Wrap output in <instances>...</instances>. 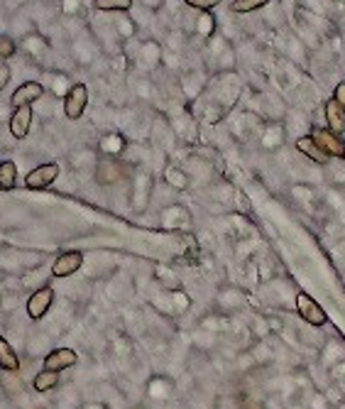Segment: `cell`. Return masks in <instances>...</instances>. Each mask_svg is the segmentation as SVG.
Segmentation results:
<instances>
[{"label":"cell","instance_id":"cell-2","mask_svg":"<svg viewBox=\"0 0 345 409\" xmlns=\"http://www.w3.org/2000/svg\"><path fill=\"white\" fill-rule=\"evenodd\" d=\"M89 106V89L84 84H74L64 96V115L69 120H78Z\"/></svg>","mask_w":345,"mask_h":409},{"label":"cell","instance_id":"cell-18","mask_svg":"<svg viewBox=\"0 0 345 409\" xmlns=\"http://www.w3.org/2000/svg\"><path fill=\"white\" fill-rule=\"evenodd\" d=\"M189 8H196V10H211V8L221 5V0H184Z\"/></svg>","mask_w":345,"mask_h":409},{"label":"cell","instance_id":"cell-7","mask_svg":"<svg viewBox=\"0 0 345 409\" xmlns=\"http://www.w3.org/2000/svg\"><path fill=\"white\" fill-rule=\"evenodd\" d=\"M78 363V353L71 348H54L45 355V370L52 373H62L67 368H74Z\"/></svg>","mask_w":345,"mask_h":409},{"label":"cell","instance_id":"cell-3","mask_svg":"<svg viewBox=\"0 0 345 409\" xmlns=\"http://www.w3.org/2000/svg\"><path fill=\"white\" fill-rule=\"evenodd\" d=\"M52 304H54V289H52V287H39L27 299V316L32 321L45 319L47 311L52 309Z\"/></svg>","mask_w":345,"mask_h":409},{"label":"cell","instance_id":"cell-1","mask_svg":"<svg viewBox=\"0 0 345 409\" xmlns=\"http://www.w3.org/2000/svg\"><path fill=\"white\" fill-rule=\"evenodd\" d=\"M296 311L301 314V319L311 326H326L329 324V314L323 311V307L313 297H309L307 291L296 294Z\"/></svg>","mask_w":345,"mask_h":409},{"label":"cell","instance_id":"cell-5","mask_svg":"<svg viewBox=\"0 0 345 409\" xmlns=\"http://www.w3.org/2000/svg\"><path fill=\"white\" fill-rule=\"evenodd\" d=\"M311 137L316 140V145L321 147L329 157H345V140L340 137V135L331 133L329 128H316Z\"/></svg>","mask_w":345,"mask_h":409},{"label":"cell","instance_id":"cell-14","mask_svg":"<svg viewBox=\"0 0 345 409\" xmlns=\"http://www.w3.org/2000/svg\"><path fill=\"white\" fill-rule=\"evenodd\" d=\"M56 385H59V373H52V370H42L32 380V387L37 393H49Z\"/></svg>","mask_w":345,"mask_h":409},{"label":"cell","instance_id":"cell-9","mask_svg":"<svg viewBox=\"0 0 345 409\" xmlns=\"http://www.w3.org/2000/svg\"><path fill=\"white\" fill-rule=\"evenodd\" d=\"M30 125H32V106L12 108V115H10V135L12 137H17V140L27 137Z\"/></svg>","mask_w":345,"mask_h":409},{"label":"cell","instance_id":"cell-20","mask_svg":"<svg viewBox=\"0 0 345 409\" xmlns=\"http://www.w3.org/2000/svg\"><path fill=\"white\" fill-rule=\"evenodd\" d=\"M8 84H10V69L3 64V67H0V91L5 89Z\"/></svg>","mask_w":345,"mask_h":409},{"label":"cell","instance_id":"cell-4","mask_svg":"<svg viewBox=\"0 0 345 409\" xmlns=\"http://www.w3.org/2000/svg\"><path fill=\"white\" fill-rule=\"evenodd\" d=\"M56 177H59V164L56 162H49V164H39V167H34L32 172L25 177V186L27 189H47V186H52L56 181Z\"/></svg>","mask_w":345,"mask_h":409},{"label":"cell","instance_id":"cell-13","mask_svg":"<svg viewBox=\"0 0 345 409\" xmlns=\"http://www.w3.org/2000/svg\"><path fill=\"white\" fill-rule=\"evenodd\" d=\"M17 184V164L5 159V162H0V189L3 191H10L15 189Z\"/></svg>","mask_w":345,"mask_h":409},{"label":"cell","instance_id":"cell-10","mask_svg":"<svg viewBox=\"0 0 345 409\" xmlns=\"http://www.w3.org/2000/svg\"><path fill=\"white\" fill-rule=\"evenodd\" d=\"M323 111H326V125H329L331 133L343 135L345 133V111H343V108H340L338 103L333 101V98H329Z\"/></svg>","mask_w":345,"mask_h":409},{"label":"cell","instance_id":"cell-12","mask_svg":"<svg viewBox=\"0 0 345 409\" xmlns=\"http://www.w3.org/2000/svg\"><path fill=\"white\" fill-rule=\"evenodd\" d=\"M0 370H8V373H17L20 370V358L12 351V346L0 336Z\"/></svg>","mask_w":345,"mask_h":409},{"label":"cell","instance_id":"cell-19","mask_svg":"<svg viewBox=\"0 0 345 409\" xmlns=\"http://www.w3.org/2000/svg\"><path fill=\"white\" fill-rule=\"evenodd\" d=\"M333 101L338 103V106L345 111V81H340V84L335 86V91H333Z\"/></svg>","mask_w":345,"mask_h":409},{"label":"cell","instance_id":"cell-17","mask_svg":"<svg viewBox=\"0 0 345 409\" xmlns=\"http://www.w3.org/2000/svg\"><path fill=\"white\" fill-rule=\"evenodd\" d=\"M15 52H17L15 40H10L8 34H0V59H10Z\"/></svg>","mask_w":345,"mask_h":409},{"label":"cell","instance_id":"cell-16","mask_svg":"<svg viewBox=\"0 0 345 409\" xmlns=\"http://www.w3.org/2000/svg\"><path fill=\"white\" fill-rule=\"evenodd\" d=\"M269 5V0H233V10L235 12H252L260 8Z\"/></svg>","mask_w":345,"mask_h":409},{"label":"cell","instance_id":"cell-11","mask_svg":"<svg viewBox=\"0 0 345 409\" xmlns=\"http://www.w3.org/2000/svg\"><path fill=\"white\" fill-rule=\"evenodd\" d=\"M296 150L304 152L309 159H313V162H318V164H326L331 159L329 155H326V152H323L321 147L316 145V140H313L311 135H304V137H299V140H296Z\"/></svg>","mask_w":345,"mask_h":409},{"label":"cell","instance_id":"cell-8","mask_svg":"<svg viewBox=\"0 0 345 409\" xmlns=\"http://www.w3.org/2000/svg\"><path fill=\"white\" fill-rule=\"evenodd\" d=\"M42 96H45V86L39 84V81H25L23 86H17V89H15L10 103H12V108L32 106V103L39 101Z\"/></svg>","mask_w":345,"mask_h":409},{"label":"cell","instance_id":"cell-15","mask_svg":"<svg viewBox=\"0 0 345 409\" xmlns=\"http://www.w3.org/2000/svg\"><path fill=\"white\" fill-rule=\"evenodd\" d=\"M133 8V0H96V10L111 12V10H130Z\"/></svg>","mask_w":345,"mask_h":409},{"label":"cell","instance_id":"cell-6","mask_svg":"<svg viewBox=\"0 0 345 409\" xmlns=\"http://www.w3.org/2000/svg\"><path fill=\"white\" fill-rule=\"evenodd\" d=\"M81 265H84V255H81L78 250H67L54 260V265H52V275L54 277H71V275H76L78 269H81Z\"/></svg>","mask_w":345,"mask_h":409}]
</instances>
